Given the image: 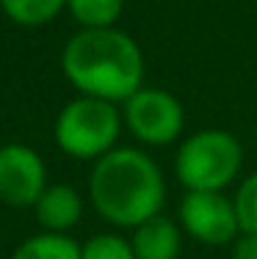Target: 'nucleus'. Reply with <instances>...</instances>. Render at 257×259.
<instances>
[{"instance_id":"f257e3e1","label":"nucleus","mask_w":257,"mask_h":259,"mask_svg":"<svg viewBox=\"0 0 257 259\" xmlns=\"http://www.w3.org/2000/svg\"><path fill=\"white\" fill-rule=\"evenodd\" d=\"M61 69L78 94L127 102L144 85V53L119 28H81L61 53Z\"/></svg>"},{"instance_id":"f03ea898","label":"nucleus","mask_w":257,"mask_h":259,"mask_svg":"<svg viewBox=\"0 0 257 259\" xmlns=\"http://www.w3.org/2000/svg\"><path fill=\"white\" fill-rule=\"evenodd\" d=\"M89 196L108 224L136 229L138 224L161 215L166 201V180L161 165L146 152L114 146L108 155L94 160Z\"/></svg>"},{"instance_id":"7ed1b4c3","label":"nucleus","mask_w":257,"mask_h":259,"mask_svg":"<svg viewBox=\"0 0 257 259\" xmlns=\"http://www.w3.org/2000/svg\"><path fill=\"white\" fill-rule=\"evenodd\" d=\"M122 113L116 102L97 97H75L61 108L56 119V144L75 160H100L116 146Z\"/></svg>"},{"instance_id":"20e7f679","label":"nucleus","mask_w":257,"mask_h":259,"mask_svg":"<svg viewBox=\"0 0 257 259\" xmlns=\"http://www.w3.org/2000/svg\"><path fill=\"white\" fill-rule=\"evenodd\" d=\"M243 163L241 141L227 130H199L182 141L174 157V174L186 190H224Z\"/></svg>"},{"instance_id":"39448f33","label":"nucleus","mask_w":257,"mask_h":259,"mask_svg":"<svg viewBox=\"0 0 257 259\" xmlns=\"http://www.w3.org/2000/svg\"><path fill=\"white\" fill-rule=\"evenodd\" d=\"M125 124L146 146H166L180 138L186 113L174 94L163 89L141 85L125 102Z\"/></svg>"},{"instance_id":"423d86ee","label":"nucleus","mask_w":257,"mask_h":259,"mask_svg":"<svg viewBox=\"0 0 257 259\" xmlns=\"http://www.w3.org/2000/svg\"><path fill=\"white\" fill-rule=\"evenodd\" d=\"M180 226L202 245H232L241 234L235 199L224 196V190H186Z\"/></svg>"},{"instance_id":"0eeeda50","label":"nucleus","mask_w":257,"mask_h":259,"mask_svg":"<svg viewBox=\"0 0 257 259\" xmlns=\"http://www.w3.org/2000/svg\"><path fill=\"white\" fill-rule=\"evenodd\" d=\"M47 188V165L28 144L0 146V201L6 207H33Z\"/></svg>"},{"instance_id":"6e6552de","label":"nucleus","mask_w":257,"mask_h":259,"mask_svg":"<svg viewBox=\"0 0 257 259\" xmlns=\"http://www.w3.org/2000/svg\"><path fill=\"white\" fill-rule=\"evenodd\" d=\"M36 209V221L42 224L45 232H58L66 234L72 226L81 221L83 215V199L72 185H47L42 190L39 201L33 204Z\"/></svg>"},{"instance_id":"1a4fd4ad","label":"nucleus","mask_w":257,"mask_h":259,"mask_svg":"<svg viewBox=\"0 0 257 259\" xmlns=\"http://www.w3.org/2000/svg\"><path fill=\"white\" fill-rule=\"evenodd\" d=\"M130 243L136 259H177L182 234L174 221H169L166 215H155L133 229Z\"/></svg>"},{"instance_id":"9d476101","label":"nucleus","mask_w":257,"mask_h":259,"mask_svg":"<svg viewBox=\"0 0 257 259\" xmlns=\"http://www.w3.org/2000/svg\"><path fill=\"white\" fill-rule=\"evenodd\" d=\"M11 259H81V245L69 234L42 232L22 240Z\"/></svg>"},{"instance_id":"9b49d317","label":"nucleus","mask_w":257,"mask_h":259,"mask_svg":"<svg viewBox=\"0 0 257 259\" xmlns=\"http://www.w3.org/2000/svg\"><path fill=\"white\" fill-rule=\"evenodd\" d=\"M0 9L17 25L39 28L56 20L58 11L66 9V0H0Z\"/></svg>"},{"instance_id":"f8f14e48","label":"nucleus","mask_w":257,"mask_h":259,"mask_svg":"<svg viewBox=\"0 0 257 259\" xmlns=\"http://www.w3.org/2000/svg\"><path fill=\"white\" fill-rule=\"evenodd\" d=\"M66 9L81 28H116L125 0H66Z\"/></svg>"},{"instance_id":"ddd939ff","label":"nucleus","mask_w":257,"mask_h":259,"mask_svg":"<svg viewBox=\"0 0 257 259\" xmlns=\"http://www.w3.org/2000/svg\"><path fill=\"white\" fill-rule=\"evenodd\" d=\"M81 259H136V254H133L130 240H125L122 234L105 232L89 237L81 245Z\"/></svg>"},{"instance_id":"4468645a","label":"nucleus","mask_w":257,"mask_h":259,"mask_svg":"<svg viewBox=\"0 0 257 259\" xmlns=\"http://www.w3.org/2000/svg\"><path fill=\"white\" fill-rule=\"evenodd\" d=\"M235 212L241 232L257 234V174L246 177L235 193Z\"/></svg>"},{"instance_id":"2eb2a0df","label":"nucleus","mask_w":257,"mask_h":259,"mask_svg":"<svg viewBox=\"0 0 257 259\" xmlns=\"http://www.w3.org/2000/svg\"><path fill=\"white\" fill-rule=\"evenodd\" d=\"M232 259H257V234H238L232 240Z\"/></svg>"}]
</instances>
